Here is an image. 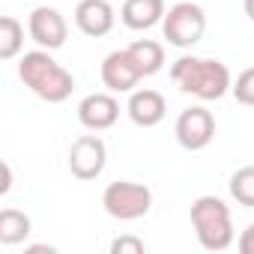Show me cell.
I'll return each instance as SVG.
<instances>
[{
	"label": "cell",
	"mask_w": 254,
	"mask_h": 254,
	"mask_svg": "<svg viewBox=\"0 0 254 254\" xmlns=\"http://www.w3.org/2000/svg\"><path fill=\"white\" fill-rule=\"evenodd\" d=\"M120 117V102L111 93H90L87 99H81L78 105V120L84 129L90 132H105L117 123Z\"/></svg>",
	"instance_id": "10"
},
{
	"label": "cell",
	"mask_w": 254,
	"mask_h": 254,
	"mask_svg": "<svg viewBox=\"0 0 254 254\" xmlns=\"http://www.w3.org/2000/svg\"><path fill=\"white\" fill-rule=\"evenodd\" d=\"M30 236V218L21 209H3L0 212V242L3 245H18Z\"/></svg>",
	"instance_id": "15"
},
{
	"label": "cell",
	"mask_w": 254,
	"mask_h": 254,
	"mask_svg": "<svg viewBox=\"0 0 254 254\" xmlns=\"http://www.w3.org/2000/svg\"><path fill=\"white\" fill-rule=\"evenodd\" d=\"M126 51H129V57L135 60V66L141 69L144 78L147 75H156L165 66V48L159 42H153V39H138V42H132Z\"/></svg>",
	"instance_id": "14"
},
{
	"label": "cell",
	"mask_w": 254,
	"mask_h": 254,
	"mask_svg": "<svg viewBox=\"0 0 254 254\" xmlns=\"http://www.w3.org/2000/svg\"><path fill=\"white\" fill-rule=\"evenodd\" d=\"M162 30H165V39L174 45V48H191L203 39V30H206V12L197 6V3H177L165 12V21H162Z\"/></svg>",
	"instance_id": "5"
},
{
	"label": "cell",
	"mask_w": 254,
	"mask_h": 254,
	"mask_svg": "<svg viewBox=\"0 0 254 254\" xmlns=\"http://www.w3.org/2000/svg\"><path fill=\"white\" fill-rule=\"evenodd\" d=\"M105 159H108L105 141L99 135H81L69 150V171L78 180H96L105 171Z\"/></svg>",
	"instance_id": "8"
},
{
	"label": "cell",
	"mask_w": 254,
	"mask_h": 254,
	"mask_svg": "<svg viewBox=\"0 0 254 254\" xmlns=\"http://www.w3.org/2000/svg\"><path fill=\"white\" fill-rule=\"evenodd\" d=\"M114 21H117V15H114V6L108 0H81L78 9H75L78 30L84 36H93V39L108 36L114 30Z\"/></svg>",
	"instance_id": "11"
},
{
	"label": "cell",
	"mask_w": 254,
	"mask_h": 254,
	"mask_svg": "<svg viewBox=\"0 0 254 254\" xmlns=\"http://www.w3.org/2000/svg\"><path fill=\"white\" fill-rule=\"evenodd\" d=\"M120 18L129 30H150L165 21V0H126Z\"/></svg>",
	"instance_id": "13"
},
{
	"label": "cell",
	"mask_w": 254,
	"mask_h": 254,
	"mask_svg": "<svg viewBox=\"0 0 254 254\" xmlns=\"http://www.w3.org/2000/svg\"><path fill=\"white\" fill-rule=\"evenodd\" d=\"M102 206L111 218H120V221H135V218H144L153 206V191L141 183H111L105 191H102Z\"/></svg>",
	"instance_id": "4"
},
{
	"label": "cell",
	"mask_w": 254,
	"mask_h": 254,
	"mask_svg": "<svg viewBox=\"0 0 254 254\" xmlns=\"http://www.w3.org/2000/svg\"><path fill=\"white\" fill-rule=\"evenodd\" d=\"M239 251H242V254H254V221L242 230V236H239Z\"/></svg>",
	"instance_id": "20"
},
{
	"label": "cell",
	"mask_w": 254,
	"mask_h": 254,
	"mask_svg": "<svg viewBox=\"0 0 254 254\" xmlns=\"http://www.w3.org/2000/svg\"><path fill=\"white\" fill-rule=\"evenodd\" d=\"M141 69L135 66V60L129 57V51H111L105 60H102V84L111 90V93H132L141 81Z\"/></svg>",
	"instance_id": "9"
},
{
	"label": "cell",
	"mask_w": 254,
	"mask_h": 254,
	"mask_svg": "<svg viewBox=\"0 0 254 254\" xmlns=\"http://www.w3.org/2000/svg\"><path fill=\"white\" fill-rule=\"evenodd\" d=\"M27 30H30V39L45 51L63 48L66 36H69V24L54 6H36L27 18Z\"/></svg>",
	"instance_id": "7"
},
{
	"label": "cell",
	"mask_w": 254,
	"mask_h": 254,
	"mask_svg": "<svg viewBox=\"0 0 254 254\" xmlns=\"http://www.w3.org/2000/svg\"><path fill=\"white\" fill-rule=\"evenodd\" d=\"M174 135H177L180 147L197 153V150L209 147L212 138H215V117H212L203 105H191V108H186V111L177 117Z\"/></svg>",
	"instance_id": "6"
},
{
	"label": "cell",
	"mask_w": 254,
	"mask_h": 254,
	"mask_svg": "<svg viewBox=\"0 0 254 254\" xmlns=\"http://www.w3.org/2000/svg\"><path fill=\"white\" fill-rule=\"evenodd\" d=\"M233 96H236V102L239 105H248V108H254V66H248V69H242L239 72V78L233 81Z\"/></svg>",
	"instance_id": "18"
},
{
	"label": "cell",
	"mask_w": 254,
	"mask_h": 254,
	"mask_svg": "<svg viewBox=\"0 0 254 254\" xmlns=\"http://www.w3.org/2000/svg\"><path fill=\"white\" fill-rule=\"evenodd\" d=\"M230 197L242 206H254V165H245L239 168L233 177H230Z\"/></svg>",
	"instance_id": "17"
},
{
	"label": "cell",
	"mask_w": 254,
	"mask_h": 254,
	"mask_svg": "<svg viewBox=\"0 0 254 254\" xmlns=\"http://www.w3.org/2000/svg\"><path fill=\"white\" fill-rule=\"evenodd\" d=\"M27 251H30V254H42V251H51V254H54V248H51V245H30Z\"/></svg>",
	"instance_id": "22"
},
{
	"label": "cell",
	"mask_w": 254,
	"mask_h": 254,
	"mask_svg": "<svg viewBox=\"0 0 254 254\" xmlns=\"http://www.w3.org/2000/svg\"><path fill=\"white\" fill-rule=\"evenodd\" d=\"M191 224L197 233V242L206 251H224L233 245V218L221 197L203 194L191 203Z\"/></svg>",
	"instance_id": "3"
},
{
	"label": "cell",
	"mask_w": 254,
	"mask_h": 254,
	"mask_svg": "<svg viewBox=\"0 0 254 254\" xmlns=\"http://www.w3.org/2000/svg\"><path fill=\"white\" fill-rule=\"evenodd\" d=\"M111 254H144V242L138 236H120L111 242Z\"/></svg>",
	"instance_id": "19"
},
{
	"label": "cell",
	"mask_w": 254,
	"mask_h": 254,
	"mask_svg": "<svg viewBox=\"0 0 254 254\" xmlns=\"http://www.w3.org/2000/svg\"><path fill=\"white\" fill-rule=\"evenodd\" d=\"M126 111H129L135 126H141V129H153V126H159L165 120L168 105H165V96L156 93V90H132Z\"/></svg>",
	"instance_id": "12"
},
{
	"label": "cell",
	"mask_w": 254,
	"mask_h": 254,
	"mask_svg": "<svg viewBox=\"0 0 254 254\" xmlns=\"http://www.w3.org/2000/svg\"><path fill=\"white\" fill-rule=\"evenodd\" d=\"M171 78L183 93L197 96L203 102H215L233 87L230 69L221 60H209V57H180L171 66Z\"/></svg>",
	"instance_id": "2"
},
{
	"label": "cell",
	"mask_w": 254,
	"mask_h": 254,
	"mask_svg": "<svg viewBox=\"0 0 254 254\" xmlns=\"http://www.w3.org/2000/svg\"><path fill=\"white\" fill-rule=\"evenodd\" d=\"M21 45H24V27H21V21L12 18V15H3V18H0V60L18 57Z\"/></svg>",
	"instance_id": "16"
},
{
	"label": "cell",
	"mask_w": 254,
	"mask_h": 254,
	"mask_svg": "<svg viewBox=\"0 0 254 254\" xmlns=\"http://www.w3.org/2000/svg\"><path fill=\"white\" fill-rule=\"evenodd\" d=\"M9 189H12V168L3 165V183H0V194H6Z\"/></svg>",
	"instance_id": "21"
},
{
	"label": "cell",
	"mask_w": 254,
	"mask_h": 254,
	"mask_svg": "<svg viewBox=\"0 0 254 254\" xmlns=\"http://www.w3.org/2000/svg\"><path fill=\"white\" fill-rule=\"evenodd\" d=\"M18 78L24 81V87H30L42 102H51V105H60L72 96L75 90V78L72 72H66L54 57L51 51L39 48V51H27L18 63Z\"/></svg>",
	"instance_id": "1"
},
{
	"label": "cell",
	"mask_w": 254,
	"mask_h": 254,
	"mask_svg": "<svg viewBox=\"0 0 254 254\" xmlns=\"http://www.w3.org/2000/svg\"><path fill=\"white\" fill-rule=\"evenodd\" d=\"M242 6H245V15H248V18L254 21V0H245V3H242Z\"/></svg>",
	"instance_id": "23"
}]
</instances>
